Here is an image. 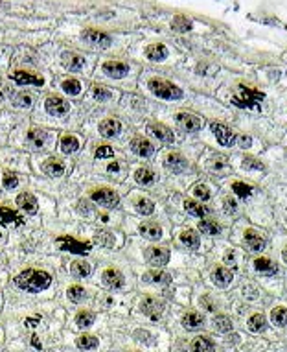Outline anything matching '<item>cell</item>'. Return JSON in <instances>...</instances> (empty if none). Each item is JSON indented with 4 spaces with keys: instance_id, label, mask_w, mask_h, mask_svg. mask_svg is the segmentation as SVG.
Wrapping results in <instances>:
<instances>
[{
    "instance_id": "37",
    "label": "cell",
    "mask_w": 287,
    "mask_h": 352,
    "mask_svg": "<svg viewBox=\"0 0 287 352\" xmlns=\"http://www.w3.org/2000/svg\"><path fill=\"white\" fill-rule=\"evenodd\" d=\"M135 179H136V183H138V184H144V186H147V184L155 183V174H153L151 170H147V168H138L135 172Z\"/></svg>"
},
{
    "instance_id": "31",
    "label": "cell",
    "mask_w": 287,
    "mask_h": 352,
    "mask_svg": "<svg viewBox=\"0 0 287 352\" xmlns=\"http://www.w3.org/2000/svg\"><path fill=\"white\" fill-rule=\"evenodd\" d=\"M144 281L151 282V284H170L172 282V275L166 271H147L144 275Z\"/></svg>"
},
{
    "instance_id": "48",
    "label": "cell",
    "mask_w": 287,
    "mask_h": 352,
    "mask_svg": "<svg viewBox=\"0 0 287 352\" xmlns=\"http://www.w3.org/2000/svg\"><path fill=\"white\" fill-rule=\"evenodd\" d=\"M96 242H98L100 245H103V247H112V245H114V236H112L111 232L101 230V232L96 234Z\"/></svg>"
},
{
    "instance_id": "14",
    "label": "cell",
    "mask_w": 287,
    "mask_h": 352,
    "mask_svg": "<svg viewBox=\"0 0 287 352\" xmlns=\"http://www.w3.org/2000/svg\"><path fill=\"white\" fill-rule=\"evenodd\" d=\"M147 131L151 133L153 137L158 138L160 142L173 144V140H175V137H173L172 129L166 128V126H162V124H149V126H147Z\"/></svg>"
},
{
    "instance_id": "34",
    "label": "cell",
    "mask_w": 287,
    "mask_h": 352,
    "mask_svg": "<svg viewBox=\"0 0 287 352\" xmlns=\"http://www.w3.org/2000/svg\"><path fill=\"white\" fill-rule=\"evenodd\" d=\"M181 242L186 245V247H190V249H197L199 244H201V238H199V234H197L193 229H188L181 234Z\"/></svg>"
},
{
    "instance_id": "41",
    "label": "cell",
    "mask_w": 287,
    "mask_h": 352,
    "mask_svg": "<svg viewBox=\"0 0 287 352\" xmlns=\"http://www.w3.org/2000/svg\"><path fill=\"white\" fill-rule=\"evenodd\" d=\"M61 87L63 91L68 94V96H77L81 92V83L77 80H65V82L61 83Z\"/></svg>"
},
{
    "instance_id": "52",
    "label": "cell",
    "mask_w": 287,
    "mask_h": 352,
    "mask_svg": "<svg viewBox=\"0 0 287 352\" xmlns=\"http://www.w3.org/2000/svg\"><path fill=\"white\" fill-rule=\"evenodd\" d=\"M92 94H94V98H98V102H107L111 98V92L103 87H94L92 89Z\"/></svg>"
},
{
    "instance_id": "49",
    "label": "cell",
    "mask_w": 287,
    "mask_h": 352,
    "mask_svg": "<svg viewBox=\"0 0 287 352\" xmlns=\"http://www.w3.org/2000/svg\"><path fill=\"white\" fill-rule=\"evenodd\" d=\"M2 184H4V188H17L19 186V177L15 174H10V172H6L2 175Z\"/></svg>"
},
{
    "instance_id": "15",
    "label": "cell",
    "mask_w": 287,
    "mask_h": 352,
    "mask_svg": "<svg viewBox=\"0 0 287 352\" xmlns=\"http://www.w3.org/2000/svg\"><path fill=\"white\" fill-rule=\"evenodd\" d=\"M177 124L181 126L182 129H186V131H199L201 129V120L190 112H179L177 114Z\"/></svg>"
},
{
    "instance_id": "44",
    "label": "cell",
    "mask_w": 287,
    "mask_h": 352,
    "mask_svg": "<svg viewBox=\"0 0 287 352\" xmlns=\"http://www.w3.org/2000/svg\"><path fill=\"white\" fill-rule=\"evenodd\" d=\"M136 210H138L142 216H149L155 212V205H153V201H149V199H138V201H136Z\"/></svg>"
},
{
    "instance_id": "39",
    "label": "cell",
    "mask_w": 287,
    "mask_h": 352,
    "mask_svg": "<svg viewBox=\"0 0 287 352\" xmlns=\"http://www.w3.org/2000/svg\"><path fill=\"white\" fill-rule=\"evenodd\" d=\"M199 230L204 232V234L216 236L221 232V225L216 223V221H212V220H202V221H199Z\"/></svg>"
},
{
    "instance_id": "7",
    "label": "cell",
    "mask_w": 287,
    "mask_h": 352,
    "mask_svg": "<svg viewBox=\"0 0 287 352\" xmlns=\"http://www.w3.org/2000/svg\"><path fill=\"white\" fill-rule=\"evenodd\" d=\"M91 199L92 201H96V203L105 205V207H109V209H116V207L120 205V195L109 188L94 190V192L91 194Z\"/></svg>"
},
{
    "instance_id": "20",
    "label": "cell",
    "mask_w": 287,
    "mask_h": 352,
    "mask_svg": "<svg viewBox=\"0 0 287 352\" xmlns=\"http://www.w3.org/2000/svg\"><path fill=\"white\" fill-rule=\"evenodd\" d=\"M17 205H19L24 212H28V214H35L37 207H39V205H37L35 195L28 194V192H22V194L17 195Z\"/></svg>"
},
{
    "instance_id": "26",
    "label": "cell",
    "mask_w": 287,
    "mask_h": 352,
    "mask_svg": "<svg viewBox=\"0 0 287 352\" xmlns=\"http://www.w3.org/2000/svg\"><path fill=\"white\" fill-rule=\"evenodd\" d=\"M245 244L249 245V249L251 251H263L265 249V240L258 234L256 230H252V229L245 230Z\"/></svg>"
},
{
    "instance_id": "13",
    "label": "cell",
    "mask_w": 287,
    "mask_h": 352,
    "mask_svg": "<svg viewBox=\"0 0 287 352\" xmlns=\"http://www.w3.org/2000/svg\"><path fill=\"white\" fill-rule=\"evenodd\" d=\"M131 149L136 155H140V157H151V155L155 153V146H153L147 138H142V137L133 138Z\"/></svg>"
},
{
    "instance_id": "25",
    "label": "cell",
    "mask_w": 287,
    "mask_h": 352,
    "mask_svg": "<svg viewBox=\"0 0 287 352\" xmlns=\"http://www.w3.org/2000/svg\"><path fill=\"white\" fill-rule=\"evenodd\" d=\"M43 172L46 175H50V177H59V175L65 174V164L57 161V159H48L43 164Z\"/></svg>"
},
{
    "instance_id": "24",
    "label": "cell",
    "mask_w": 287,
    "mask_h": 352,
    "mask_svg": "<svg viewBox=\"0 0 287 352\" xmlns=\"http://www.w3.org/2000/svg\"><path fill=\"white\" fill-rule=\"evenodd\" d=\"M190 352H216V345L207 336L195 337L190 345Z\"/></svg>"
},
{
    "instance_id": "32",
    "label": "cell",
    "mask_w": 287,
    "mask_h": 352,
    "mask_svg": "<svg viewBox=\"0 0 287 352\" xmlns=\"http://www.w3.org/2000/svg\"><path fill=\"white\" fill-rule=\"evenodd\" d=\"M59 146L63 153H74V151L79 149V140L74 135H63L59 140Z\"/></svg>"
},
{
    "instance_id": "12",
    "label": "cell",
    "mask_w": 287,
    "mask_h": 352,
    "mask_svg": "<svg viewBox=\"0 0 287 352\" xmlns=\"http://www.w3.org/2000/svg\"><path fill=\"white\" fill-rule=\"evenodd\" d=\"M103 72H105L109 77H114V80H120V77H126L127 72H129V65L121 61H107L103 63Z\"/></svg>"
},
{
    "instance_id": "18",
    "label": "cell",
    "mask_w": 287,
    "mask_h": 352,
    "mask_svg": "<svg viewBox=\"0 0 287 352\" xmlns=\"http://www.w3.org/2000/svg\"><path fill=\"white\" fill-rule=\"evenodd\" d=\"M232 279H234V273L227 267H217L214 273H212V282L216 284L217 288H227L230 286Z\"/></svg>"
},
{
    "instance_id": "55",
    "label": "cell",
    "mask_w": 287,
    "mask_h": 352,
    "mask_svg": "<svg viewBox=\"0 0 287 352\" xmlns=\"http://www.w3.org/2000/svg\"><path fill=\"white\" fill-rule=\"evenodd\" d=\"M223 203H225V212H227V214H234V212H236V209H237L236 199L227 198L225 201H223Z\"/></svg>"
},
{
    "instance_id": "30",
    "label": "cell",
    "mask_w": 287,
    "mask_h": 352,
    "mask_svg": "<svg viewBox=\"0 0 287 352\" xmlns=\"http://www.w3.org/2000/svg\"><path fill=\"white\" fill-rule=\"evenodd\" d=\"M91 264L85 260H74L70 265V273L72 277H76V279H87V277L91 275Z\"/></svg>"
},
{
    "instance_id": "51",
    "label": "cell",
    "mask_w": 287,
    "mask_h": 352,
    "mask_svg": "<svg viewBox=\"0 0 287 352\" xmlns=\"http://www.w3.org/2000/svg\"><path fill=\"white\" fill-rule=\"evenodd\" d=\"M243 168L245 170H263V164L256 161L254 157H245L243 159Z\"/></svg>"
},
{
    "instance_id": "21",
    "label": "cell",
    "mask_w": 287,
    "mask_h": 352,
    "mask_svg": "<svg viewBox=\"0 0 287 352\" xmlns=\"http://www.w3.org/2000/svg\"><path fill=\"white\" fill-rule=\"evenodd\" d=\"M138 230H140V234L144 236V238H147V240H158L162 236V227L153 223V221H144V223L138 227Z\"/></svg>"
},
{
    "instance_id": "38",
    "label": "cell",
    "mask_w": 287,
    "mask_h": 352,
    "mask_svg": "<svg viewBox=\"0 0 287 352\" xmlns=\"http://www.w3.org/2000/svg\"><path fill=\"white\" fill-rule=\"evenodd\" d=\"M94 319H96V316L89 310H81L76 314V325L79 328H89L92 323H94Z\"/></svg>"
},
{
    "instance_id": "40",
    "label": "cell",
    "mask_w": 287,
    "mask_h": 352,
    "mask_svg": "<svg viewBox=\"0 0 287 352\" xmlns=\"http://www.w3.org/2000/svg\"><path fill=\"white\" fill-rule=\"evenodd\" d=\"M172 28L175 31H190L193 28V22L190 19H186L184 15H177L172 22Z\"/></svg>"
},
{
    "instance_id": "11",
    "label": "cell",
    "mask_w": 287,
    "mask_h": 352,
    "mask_svg": "<svg viewBox=\"0 0 287 352\" xmlns=\"http://www.w3.org/2000/svg\"><path fill=\"white\" fill-rule=\"evenodd\" d=\"M10 77L15 83H19V85H35V87H43L45 85V77L33 76V74L24 70H15Z\"/></svg>"
},
{
    "instance_id": "19",
    "label": "cell",
    "mask_w": 287,
    "mask_h": 352,
    "mask_svg": "<svg viewBox=\"0 0 287 352\" xmlns=\"http://www.w3.org/2000/svg\"><path fill=\"white\" fill-rule=\"evenodd\" d=\"M166 168L172 170L173 174H182L188 168V163L181 153H170L166 157Z\"/></svg>"
},
{
    "instance_id": "42",
    "label": "cell",
    "mask_w": 287,
    "mask_h": 352,
    "mask_svg": "<svg viewBox=\"0 0 287 352\" xmlns=\"http://www.w3.org/2000/svg\"><path fill=\"white\" fill-rule=\"evenodd\" d=\"M76 345L79 348H83V350H94V348L98 347V337H94V336H81V337H77Z\"/></svg>"
},
{
    "instance_id": "28",
    "label": "cell",
    "mask_w": 287,
    "mask_h": 352,
    "mask_svg": "<svg viewBox=\"0 0 287 352\" xmlns=\"http://www.w3.org/2000/svg\"><path fill=\"white\" fill-rule=\"evenodd\" d=\"M146 57L149 61H164L168 57V48L164 45H149L146 48Z\"/></svg>"
},
{
    "instance_id": "53",
    "label": "cell",
    "mask_w": 287,
    "mask_h": 352,
    "mask_svg": "<svg viewBox=\"0 0 287 352\" xmlns=\"http://www.w3.org/2000/svg\"><path fill=\"white\" fill-rule=\"evenodd\" d=\"M114 155L111 146H100V148L96 149V159H111Z\"/></svg>"
},
{
    "instance_id": "47",
    "label": "cell",
    "mask_w": 287,
    "mask_h": 352,
    "mask_svg": "<svg viewBox=\"0 0 287 352\" xmlns=\"http://www.w3.org/2000/svg\"><path fill=\"white\" fill-rule=\"evenodd\" d=\"M271 319L272 323L276 325V327H285V308L280 306V308H274L271 314Z\"/></svg>"
},
{
    "instance_id": "35",
    "label": "cell",
    "mask_w": 287,
    "mask_h": 352,
    "mask_svg": "<svg viewBox=\"0 0 287 352\" xmlns=\"http://www.w3.org/2000/svg\"><path fill=\"white\" fill-rule=\"evenodd\" d=\"M267 328V319L262 316V314H254V316L249 319V330L254 332V334H260Z\"/></svg>"
},
{
    "instance_id": "36",
    "label": "cell",
    "mask_w": 287,
    "mask_h": 352,
    "mask_svg": "<svg viewBox=\"0 0 287 352\" xmlns=\"http://www.w3.org/2000/svg\"><path fill=\"white\" fill-rule=\"evenodd\" d=\"M28 140H30L35 148H43L46 144V140H48V133L43 131V129H30V133H28Z\"/></svg>"
},
{
    "instance_id": "50",
    "label": "cell",
    "mask_w": 287,
    "mask_h": 352,
    "mask_svg": "<svg viewBox=\"0 0 287 352\" xmlns=\"http://www.w3.org/2000/svg\"><path fill=\"white\" fill-rule=\"evenodd\" d=\"M193 194H195V198L201 199V201H208L210 199V190L204 184H195L193 186Z\"/></svg>"
},
{
    "instance_id": "23",
    "label": "cell",
    "mask_w": 287,
    "mask_h": 352,
    "mask_svg": "<svg viewBox=\"0 0 287 352\" xmlns=\"http://www.w3.org/2000/svg\"><path fill=\"white\" fill-rule=\"evenodd\" d=\"M121 131V124L118 120H112V118H107L103 122L100 124V133L101 137L105 138H111V137H116L118 133Z\"/></svg>"
},
{
    "instance_id": "56",
    "label": "cell",
    "mask_w": 287,
    "mask_h": 352,
    "mask_svg": "<svg viewBox=\"0 0 287 352\" xmlns=\"http://www.w3.org/2000/svg\"><path fill=\"white\" fill-rule=\"evenodd\" d=\"M236 140H237V144H239V148H243V149L251 148V144H252L251 137H237Z\"/></svg>"
},
{
    "instance_id": "45",
    "label": "cell",
    "mask_w": 287,
    "mask_h": 352,
    "mask_svg": "<svg viewBox=\"0 0 287 352\" xmlns=\"http://www.w3.org/2000/svg\"><path fill=\"white\" fill-rule=\"evenodd\" d=\"M214 328H217L219 332H230L232 321L227 316H216L214 317Z\"/></svg>"
},
{
    "instance_id": "29",
    "label": "cell",
    "mask_w": 287,
    "mask_h": 352,
    "mask_svg": "<svg viewBox=\"0 0 287 352\" xmlns=\"http://www.w3.org/2000/svg\"><path fill=\"white\" fill-rule=\"evenodd\" d=\"M254 269L258 271V273H262V275H274L278 271L276 264L272 260H269V258H256L254 260Z\"/></svg>"
},
{
    "instance_id": "22",
    "label": "cell",
    "mask_w": 287,
    "mask_h": 352,
    "mask_svg": "<svg viewBox=\"0 0 287 352\" xmlns=\"http://www.w3.org/2000/svg\"><path fill=\"white\" fill-rule=\"evenodd\" d=\"M0 223L4 225V227H8V225H15V227H19V225L24 223V220L17 214L15 210L6 209V207H0Z\"/></svg>"
},
{
    "instance_id": "43",
    "label": "cell",
    "mask_w": 287,
    "mask_h": 352,
    "mask_svg": "<svg viewBox=\"0 0 287 352\" xmlns=\"http://www.w3.org/2000/svg\"><path fill=\"white\" fill-rule=\"evenodd\" d=\"M232 190H234V194L239 195V198H243V199L251 198V194H252L251 184H245V183H241V181H236V183L232 184Z\"/></svg>"
},
{
    "instance_id": "59",
    "label": "cell",
    "mask_w": 287,
    "mask_h": 352,
    "mask_svg": "<svg viewBox=\"0 0 287 352\" xmlns=\"http://www.w3.org/2000/svg\"><path fill=\"white\" fill-rule=\"evenodd\" d=\"M31 345H33V347L39 348V350H40V341L37 339V336H31Z\"/></svg>"
},
{
    "instance_id": "16",
    "label": "cell",
    "mask_w": 287,
    "mask_h": 352,
    "mask_svg": "<svg viewBox=\"0 0 287 352\" xmlns=\"http://www.w3.org/2000/svg\"><path fill=\"white\" fill-rule=\"evenodd\" d=\"M83 57L77 56V54H74V52H65L63 56H61V65L65 66L66 70H70V72H77L83 68Z\"/></svg>"
},
{
    "instance_id": "6",
    "label": "cell",
    "mask_w": 287,
    "mask_h": 352,
    "mask_svg": "<svg viewBox=\"0 0 287 352\" xmlns=\"http://www.w3.org/2000/svg\"><path fill=\"white\" fill-rule=\"evenodd\" d=\"M210 129H212V133L216 135L217 142L221 144V146H234V142H236L237 135H236L234 131H232L230 128H227L225 124L212 122V124H210Z\"/></svg>"
},
{
    "instance_id": "9",
    "label": "cell",
    "mask_w": 287,
    "mask_h": 352,
    "mask_svg": "<svg viewBox=\"0 0 287 352\" xmlns=\"http://www.w3.org/2000/svg\"><path fill=\"white\" fill-rule=\"evenodd\" d=\"M46 112L48 114H52V116H63V114H66V112L70 111V105H68V102H65L63 98L59 96H50L48 100H46Z\"/></svg>"
},
{
    "instance_id": "3",
    "label": "cell",
    "mask_w": 287,
    "mask_h": 352,
    "mask_svg": "<svg viewBox=\"0 0 287 352\" xmlns=\"http://www.w3.org/2000/svg\"><path fill=\"white\" fill-rule=\"evenodd\" d=\"M149 91L158 98H164V100H181L184 96V92L181 89L173 85L170 82H164V80H149L147 83Z\"/></svg>"
},
{
    "instance_id": "1",
    "label": "cell",
    "mask_w": 287,
    "mask_h": 352,
    "mask_svg": "<svg viewBox=\"0 0 287 352\" xmlns=\"http://www.w3.org/2000/svg\"><path fill=\"white\" fill-rule=\"evenodd\" d=\"M15 284L24 291L30 293H39V291L46 290L52 284L50 273L40 269H26L15 277Z\"/></svg>"
},
{
    "instance_id": "33",
    "label": "cell",
    "mask_w": 287,
    "mask_h": 352,
    "mask_svg": "<svg viewBox=\"0 0 287 352\" xmlns=\"http://www.w3.org/2000/svg\"><path fill=\"white\" fill-rule=\"evenodd\" d=\"M184 210H186L188 214L195 216V218H204V216L210 212V209H207L204 205H199L197 201H184Z\"/></svg>"
},
{
    "instance_id": "4",
    "label": "cell",
    "mask_w": 287,
    "mask_h": 352,
    "mask_svg": "<svg viewBox=\"0 0 287 352\" xmlns=\"http://www.w3.org/2000/svg\"><path fill=\"white\" fill-rule=\"evenodd\" d=\"M57 245H59V249L74 253V255H87V253H91V249H92V244H89V242H79V240H76V238H72V236H59V238H57Z\"/></svg>"
},
{
    "instance_id": "54",
    "label": "cell",
    "mask_w": 287,
    "mask_h": 352,
    "mask_svg": "<svg viewBox=\"0 0 287 352\" xmlns=\"http://www.w3.org/2000/svg\"><path fill=\"white\" fill-rule=\"evenodd\" d=\"M15 100V105H19V107H30L31 105V96H28V94H19Z\"/></svg>"
},
{
    "instance_id": "5",
    "label": "cell",
    "mask_w": 287,
    "mask_h": 352,
    "mask_svg": "<svg viewBox=\"0 0 287 352\" xmlns=\"http://www.w3.org/2000/svg\"><path fill=\"white\" fill-rule=\"evenodd\" d=\"M146 262L153 267H162V265H166L170 262V249L166 247H147L146 253Z\"/></svg>"
},
{
    "instance_id": "57",
    "label": "cell",
    "mask_w": 287,
    "mask_h": 352,
    "mask_svg": "<svg viewBox=\"0 0 287 352\" xmlns=\"http://www.w3.org/2000/svg\"><path fill=\"white\" fill-rule=\"evenodd\" d=\"M39 321H40V317H28V319H26V325H28V327H37Z\"/></svg>"
},
{
    "instance_id": "2",
    "label": "cell",
    "mask_w": 287,
    "mask_h": 352,
    "mask_svg": "<svg viewBox=\"0 0 287 352\" xmlns=\"http://www.w3.org/2000/svg\"><path fill=\"white\" fill-rule=\"evenodd\" d=\"M265 98V94L256 89L245 87V85H239L237 92L230 98V102L236 105V107H245V109H258L262 100Z\"/></svg>"
},
{
    "instance_id": "46",
    "label": "cell",
    "mask_w": 287,
    "mask_h": 352,
    "mask_svg": "<svg viewBox=\"0 0 287 352\" xmlns=\"http://www.w3.org/2000/svg\"><path fill=\"white\" fill-rule=\"evenodd\" d=\"M66 295H68V299H70L72 302H81L87 297V291L81 286H70L68 291H66Z\"/></svg>"
},
{
    "instance_id": "17",
    "label": "cell",
    "mask_w": 287,
    "mask_h": 352,
    "mask_svg": "<svg viewBox=\"0 0 287 352\" xmlns=\"http://www.w3.org/2000/svg\"><path fill=\"white\" fill-rule=\"evenodd\" d=\"M81 37H83L87 43H91V45L107 46L109 43H111V37L107 35V33H103V31H98V30H92V28H89V30L83 31V33H81Z\"/></svg>"
},
{
    "instance_id": "27",
    "label": "cell",
    "mask_w": 287,
    "mask_h": 352,
    "mask_svg": "<svg viewBox=\"0 0 287 352\" xmlns=\"http://www.w3.org/2000/svg\"><path fill=\"white\" fill-rule=\"evenodd\" d=\"M202 325H204V319L197 311H188L186 316L182 317V327L188 330H199V328H202Z\"/></svg>"
},
{
    "instance_id": "10",
    "label": "cell",
    "mask_w": 287,
    "mask_h": 352,
    "mask_svg": "<svg viewBox=\"0 0 287 352\" xmlns=\"http://www.w3.org/2000/svg\"><path fill=\"white\" fill-rule=\"evenodd\" d=\"M101 279H103V284H105L109 290H120V288H124V284H126L124 275H121L118 269H114V267H109V269L103 271Z\"/></svg>"
},
{
    "instance_id": "8",
    "label": "cell",
    "mask_w": 287,
    "mask_h": 352,
    "mask_svg": "<svg viewBox=\"0 0 287 352\" xmlns=\"http://www.w3.org/2000/svg\"><path fill=\"white\" fill-rule=\"evenodd\" d=\"M140 310L144 316L151 317V319H158L164 311V302L156 297H146L144 301L140 302Z\"/></svg>"
},
{
    "instance_id": "58",
    "label": "cell",
    "mask_w": 287,
    "mask_h": 352,
    "mask_svg": "<svg viewBox=\"0 0 287 352\" xmlns=\"http://www.w3.org/2000/svg\"><path fill=\"white\" fill-rule=\"evenodd\" d=\"M118 170H120L118 163H111L109 166H107V172H109V174H112V172H118Z\"/></svg>"
}]
</instances>
